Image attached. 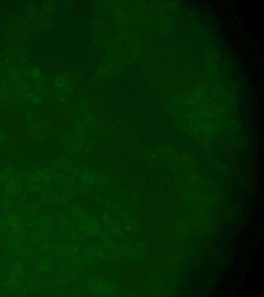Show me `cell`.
<instances>
[{
  "label": "cell",
  "instance_id": "obj_4",
  "mask_svg": "<svg viewBox=\"0 0 264 297\" xmlns=\"http://www.w3.org/2000/svg\"><path fill=\"white\" fill-rule=\"evenodd\" d=\"M59 89L61 90L62 93H64L66 97L71 96L73 94V86L68 82H67V84L64 87H62V88H59Z\"/></svg>",
  "mask_w": 264,
  "mask_h": 297
},
{
  "label": "cell",
  "instance_id": "obj_1",
  "mask_svg": "<svg viewBox=\"0 0 264 297\" xmlns=\"http://www.w3.org/2000/svg\"><path fill=\"white\" fill-rule=\"evenodd\" d=\"M112 62L111 61H106L104 62L96 74L97 79H101L105 77L112 68Z\"/></svg>",
  "mask_w": 264,
  "mask_h": 297
},
{
  "label": "cell",
  "instance_id": "obj_3",
  "mask_svg": "<svg viewBox=\"0 0 264 297\" xmlns=\"http://www.w3.org/2000/svg\"><path fill=\"white\" fill-rule=\"evenodd\" d=\"M67 82L68 81L65 77L62 76H59L55 79L54 83L56 87L61 88H62V87H64L67 84Z\"/></svg>",
  "mask_w": 264,
  "mask_h": 297
},
{
  "label": "cell",
  "instance_id": "obj_2",
  "mask_svg": "<svg viewBox=\"0 0 264 297\" xmlns=\"http://www.w3.org/2000/svg\"><path fill=\"white\" fill-rule=\"evenodd\" d=\"M114 12H115V14H116L115 17L117 18V21H122V22H125V21H127L128 17L125 11L123 12V11H121V9L117 8L115 11H114Z\"/></svg>",
  "mask_w": 264,
  "mask_h": 297
},
{
  "label": "cell",
  "instance_id": "obj_5",
  "mask_svg": "<svg viewBox=\"0 0 264 297\" xmlns=\"http://www.w3.org/2000/svg\"><path fill=\"white\" fill-rule=\"evenodd\" d=\"M41 70H40L38 68H35L33 69L30 71V75L32 76V77L35 78V79H37V78L39 77L41 75Z\"/></svg>",
  "mask_w": 264,
  "mask_h": 297
}]
</instances>
